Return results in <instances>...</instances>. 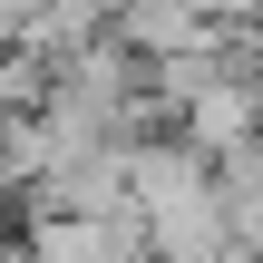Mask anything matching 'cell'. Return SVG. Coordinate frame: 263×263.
Segmentation results:
<instances>
[{"mask_svg":"<svg viewBox=\"0 0 263 263\" xmlns=\"http://www.w3.org/2000/svg\"><path fill=\"white\" fill-rule=\"evenodd\" d=\"M176 146H195L205 166H224V156H244L263 137V107H254V78H215L205 98H185V117L166 127Z\"/></svg>","mask_w":263,"mask_h":263,"instance_id":"1","label":"cell"},{"mask_svg":"<svg viewBox=\"0 0 263 263\" xmlns=\"http://www.w3.org/2000/svg\"><path fill=\"white\" fill-rule=\"evenodd\" d=\"M20 254L29 263H127L146 254V224L137 215H49V224H20Z\"/></svg>","mask_w":263,"mask_h":263,"instance_id":"2","label":"cell"},{"mask_svg":"<svg viewBox=\"0 0 263 263\" xmlns=\"http://www.w3.org/2000/svg\"><path fill=\"white\" fill-rule=\"evenodd\" d=\"M107 20H117V0H39V29H29L20 49H39V59L59 68V59H78V49H98Z\"/></svg>","mask_w":263,"mask_h":263,"instance_id":"3","label":"cell"},{"mask_svg":"<svg viewBox=\"0 0 263 263\" xmlns=\"http://www.w3.org/2000/svg\"><path fill=\"white\" fill-rule=\"evenodd\" d=\"M127 263H156V254H127Z\"/></svg>","mask_w":263,"mask_h":263,"instance_id":"4","label":"cell"},{"mask_svg":"<svg viewBox=\"0 0 263 263\" xmlns=\"http://www.w3.org/2000/svg\"><path fill=\"white\" fill-rule=\"evenodd\" d=\"M254 107H263V78H254Z\"/></svg>","mask_w":263,"mask_h":263,"instance_id":"5","label":"cell"}]
</instances>
